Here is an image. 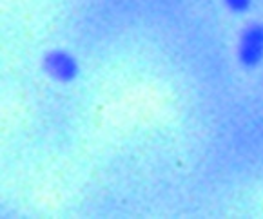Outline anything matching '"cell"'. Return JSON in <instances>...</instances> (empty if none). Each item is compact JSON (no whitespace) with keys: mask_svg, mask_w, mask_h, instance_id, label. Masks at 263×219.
I'll list each match as a JSON object with an SVG mask.
<instances>
[{"mask_svg":"<svg viewBox=\"0 0 263 219\" xmlns=\"http://www.w3.org/2000/svg\"><path fill=\"white\" fill-rule=\"evenodd\" d=\"M236 60L243 69L252 71L263 64V22H249L236 40Z\"/></svg>","mask_w":263,"mask_h":219,"instance_id":"6da1fadb","label":"cell"},{"mask_svg":"<svg viewBox=\"0 0 263 219\" xmlns=\"http://www.w3.org/2000/svg\"><path fill=\"white\" fill-rule=\"evenodd\" d=\"M42 69L51 80L58 84H73L80 76V64L67 49H49L42 56Z\"/></svg>","mask_w":263,"mask_h":219,"instance_id":"7a4b0ae2","label":"cell"},{"mask_svg":"<svg viewBox=\"0 0 263 219\" xmlns=\"http://www.w3.org/2000/svg\"><path fill=\"white\" fill-rule=\"evenodd\" d=\"M229 13L232 15H245V13L251 11L254 0H221Z\"/></svg>","mask_w":263,"mask_h":219,"instance_id":"3957f363","label":"cell"}]
</instances>
